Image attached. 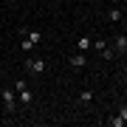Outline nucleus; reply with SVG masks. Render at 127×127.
<instances>
[{"label": "nucleus", "instance_id": "nucleus-1", "mask_svg": "<svg viewBox=\"0 0 127 127\" xmlns=\"http://www.w3.org/2000/svg\"><path fill=\"white\" fill-rule=\"evenodd\" d=\"M0 99H3V107L9 116L17 113V91L14 88H0Z\"/></svg>", "mask_w": 127, "mask_h": 127}, {"label": "nucleus", "instance_id": "nucleus-2", "mask_svg": "<svg viewBox=\"0 0 127 127\" xmlns=\"http://www.w3.org/2000/svg\"><path fill=\"white\" fill-rule=\"evenodd\" d=\"M23 71L28 73H45V59H40V57H26V62H23Z\"/></svg>", "mask_w": 127, "mask_h": 127}, {"label": "nucleus", "instance_id": "nucleus-3", "mask_svg": "<svg viewBox=\"0 0 127 127\" xmlns=\"http://www.w3.org/2000/svg\"><path fill=\"white\" fill-rule=\"evenodd\" d=\"M68 65H71V68H85V65H88V57L85 54H71L68 57Z\"/></svg>", "mask_w": 127, "mask_h": 127}, {"label": "nucleus", "instance_id": "nucleus-4", "mask_svg": "<svg viewBox=\"0 0 127 127\" xmlns=\"http://www.w3.org/2000/svg\"><path fill=\"white\" fill-rule=\"evenodd\" d=\"M107 20H110V23H122V20H124V11L113 6V9H107Z\"/></svg>", "mask_w": 127, "mask_h": 127}, {"label": "nucleus", "instance_id": "nucleus-5", "mask_svg": "<svg viewBox=\"0 0 127 127\" xmlns=\"http://www.w3.org/2000/svg\"><path fill=\"white\" fill-rule=\"evenodd\" d=\"M113 51H116V54H124V51H127V37H124V34H119V37H116Z\"/></svg>", "mask_w": 127, "mask_h": 127}, {"label": "nucleus", "instance_id": "nucleus-6", "mask_svg": "<svg viewBox=\"0 0 127 127\" xmlns=\"http://www.w3.org/2000/svg\"><path fill=\"white\" fill-rule=\"evenodd\" d=\"M23 37H28L34 45H37V42H42V31H34V28H26V31H23Z\"/></svg>", "mask_w": 127, "mask_h": 127}, {"label": "nucleus", "instance_id": "nucleus-7", "mask_svg": "<svg viewBox=\"0 0 127 127\" xmlns=\"http://www.w3.org/2000/svg\"><path fill=\"white\" fill-rule=\"evenodd\" d=\"M17 99L23 102V104H31L34 96H31V91H28V88H23V91H17Z\"/></svg>", "mask_w": 127, "mask_h": 127}, {"label": "nucleus", "instance_id": "nucleus-8", "mask_svg": "<svg viewBox=\"0 0 127 127\" xmlns=\"http://www.w3.org/2000/svg\"><path fill=\"white\" fill-rule=\"evenodd\" d=\"M91 45H93V42H91V37H79V40H76V48H79V51H88Z\"/></svg>", "mask_w": 127, "mask_h": 127}, {"label": "nucleus", "instance_id": "nucleus-9", "mask_svg": "<svg viewBox=\"0 0 127 127\" xmlns=\"http://www.w3.org/2000/svg\"><path fill=\"white\" fill-rule=\"evenodd\" d=\"M79 102H82V104H91V102H93V91H82V93H79Z\"/></svg>", "mask_w": 127, "mask_h": 127}, {"label": "nucleus", "instance_id": "nucleus-10", "mask_svg": "<svg viewBox=\"0 0 127 127\" xmlns=\"http://www.w3.org/2000/svg\"><path fill=\"white\" fill-rule=\"evenodd\" d=\"M107 124H110V127H122V124H124V119L119 116V113H113V116L107 119Z\"/></svg>", "mask_w": 127, "mask_h": 127}, {"label": "nucleus", "instance_id": "nucleus-11", "mask_svg": "<svg viewBox=\"0 0 127 127\" xmlns=\"http://www.w3.org/2000/svg\"><path fill=\"white\" fill-rule=\"evenodd\" d=\"M99 54H102V59H113V54H116V51H113V48L107 45V48H104V51H99Z\"/></svg>", "mask_w": 127, "mask_h": 127}, {"label": "nucleus", "instance_id": "nucleus-12", "mask_svg": "<svg viewBox=\"0 0 127 127\" xmlns=\"http://www.w3.org/2000/svg\"><path fill=\"white\" fill-rule=\"evenodd\" d=\"M116 113L122 116V119H124V124H127V104H119V110H116Z\"/></svg>", "mask_w": 127, "mask_h": 127}, {"label": "nucleus", "instance_id": "nucleus-13", "mask_svg": "<svg viewBox=\"0 0 127 127\" xmlns=\"http://www.w3.org/2000/svg\"><path fill=\"white\" fill-rule=\"evenodd\" d=\"M93 48H96V51H104V48H107V42H104V40H93Z\"/></svg>", "mask_w": 127, "mask_h": 127}, {"label": "nucleus", "instance_id": "nucleus-14", "mask_svg": "<svg viewBox=\"0 0 127 127\" xmlns=\"http://www.w3.org/2000/svg\"><path fill=\"white\" fill-rule=\"evenodd\" d=\"M23 88H28L26 79H17V82H14V91H23Z\"/></svg>", "mask_w": 127, "mask_h": 127}]
</instances>
